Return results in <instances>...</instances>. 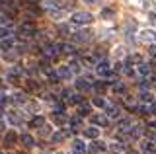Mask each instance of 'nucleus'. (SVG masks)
Here are the masks:
<instances>
[{
	"label": "nucleus",
	"mask_w": 156,
	"mask_h": 154,
	"mask_svg": "<svg viewBox=\"0 0 156 154\" xmlns=\"http://www.w3.org/2000/svg\"><path fill=\"white\" fill-rule=\"evenodd\" d=\"M6 37H10V30L4 26H0V39H6Z\"/></svg>",
	"instance_id": "nucleus-29"
},
{
	"label": "nucleus",
	"mask_w": 156,
	"mask_h": 154,
	"mask_svg": "<svg viewBox=\"0 0 156 154\" xmlns=\"http://www.w3.org/2000/svg\"><path fill=\"white\" fill-rule=\"evenodd\" d=\"M105 150H107V146H105V142H101V141H96L92 144V152H105Z\"/></svg>",
	"instance_id": "nucleus-16"
},
{
	"label": "nucleus",
	"mask_w": 156,
	"mask_h": 154,
	"mask_svg": "<svg viewBox=\"0 0 156 154\" xmlns=\"http://www.w3.org/2000/svg\"><path fill=\"white\" fill-rule=\"evenodd\" d=\"M55 123H57V125H62V123H65V117H62V113H57V115H55Z\"/></svg>",
	"instance_id": "nucleus-33"
},
{
	"label": "nucleus",
	"mask_w": 156,
	"mask_h": 154,
	"mask_svg": "<svg viewBox=\"0 0 156 154\" xmlns=\"http://www.w3.org/2000/svg\"><path fill=\"white\" fill-rule=\"evenodd\" d=\"M65 111V105L62 103H55V113H62Z\"/></svg>",
	"instance_id": "nucleus-34"
},
{
	"label": "nucleus",
	"mask_w": 156,
	"mask_h": 154,
	"mask_svg": "<svg viewBox=\"0 0 156 154\" xmlns=\"http://www.w3.org/2000/svg\"><path fill=\"white\" fill-rule=\"evenodd\" d=\"M0 154H2V152H0Z\"/></svg>",
	"instance_id": "nucleus-52"
},
{
	"label": "nucleus",
	"mask_w": 156,
	"mask_h": 154,
	"mask_svg": "<svg viewBox=\"0 0 156 154\" xmlns=\"http://www.w3.org/2000/svg\"><path fill=\"white\" fill-rule=\"evenodd\" d=\"M101 16H104V18H111V16H113V10H109V8H104V10H101Z\"/></svg>",
	"instance_id": "nucleus-31"
},
{
	"label": "nucleus",
	"mask_w": 156,
	"mask_h": 154,
	"mask_svg": "<svg viewBox=\"0 0 156 154\" xmlns=\"http://www.w3.org/2000/svg\"><path fill=\"white\" fill-rule=\"evenodd\" d=\"M8 119H10V121H12L14 125H20V117H18V115L14 113V111H10V113H8Z\"/></svg>",
	"instance_id": "nucleus-30"
},
{
	"label": "nucleus",
	"mask_w": 156,
	"mask_h": 154,
	"mask_svg": "<svg viewBox=\"0 0 156 154\" xmlns=\"http://www.w3.org/2000/svg\"><path fill=\"white\" fill-rule=\"evenodd\" d=\"M70 68H72V70H74V72H78V70H80V66H78V65H76V62H72V65H70Z\"/></svg>",
	"instance_id": "nucleus-40"
},
{
	"label": "nucleus",
	"mask_w": 156,
	"mask_h": 154,
	"mask_svg": "<svg viewBox=\"0 0 156 154\" xmlns=\"http://www.w3.org/2000/svg\"><path fill=\"white\" fill-rule=\"evenodd\" d=\"M127 154H139V152H135V150H129V152H127Z\"/></svg>",
	"instance_id": "nucleus-45"
},
{
	"label": "nucleus",
	"mask_w": 156,
	"mask_h": 154,
	"mask_svg": "<svg viewBox=\"0 0 156 154\" xmlns=\"http://www.w3.org/2000/svg\"><path fill=\"white\" fill-rule=\"evenodd\" d=\"M27 88L31 90V92H35V90H39V84H35L33 80H29V82H27Z\"/></svg>",
	"instance_id": "nucleus-32"
},
{
	"label": "nucleus",
	"mask_w": 156,
	"mask_h": 154,
	"mask_svg": "<svg viewBox=\"0 0 156 154\" xmlns=\"http://www.w3.org/2000/svg\"><path fill=\"white\" fill-rule=\"evenodd\" d=\"M105 111H107L109 117H117V115H119V107H117V105H107Z\"/></svg>",
	"instance_id": "nucleus-21"
},
{
	"label": "nucleus",
	"mask_w": 156,
	"mask_h": 154,
	"mask_svg": "<svg viewBox=\"0 0 156 154\" xmlns=\"http://www.w3.org/2000/svg\"><path fill=\"white\" fill-rule=\"evenodd\" d=\"M65 137H66V133H55L53 135V142H62Z\"/></svg>",
	"instance_id": "nucleus-26"
},
{
	"label": "nucleus",
	"mask_w": 156,
	"mask_h": 154,
	"mask_svg": "<svg viewBox=\"0 0 156 154\" xmlns=\"http://www.w3.org/2000/svg\"><path fill=\"white\" fill-rule=\"evenodd\" d=\"M143 39L144 41H150V43H156V31H152V30L143 31Z\"/></svg>",
	"instance_id": "nucleus-15"
},
{
	"label": "nucleus",
	"mask_w": 156,
	"mask_h": 154,
	"mask_svg": "<svg viewBox=\"0 0 156 154\" xmlns=\"http://www.w3.org/2000/svg\"><path fill=\"white\" fill-rule=\"evenodd\" d=\"M58 31H61V33H70V30H68L66 26H58Z\"/></svg>",
	"instance_id": "nucleus-37"
},
{
	"label": "nucleus",
	"mask_w": 156,
	"mask_h": 154,
	"mask_svg": "<svg viewBox=\"0 0 156 154\" xmlns=\"http://www.w3.org/2000/svg\"><path fill=\"white\" fill-rule=\"evenodd\" d=\"M139 72H140L143 76H148V74H150V66H148V65H139Z\"/></svg>",
	"instance_id": "nucleus-24"
},
{
	"label": "nucleus",
	"mask_w": 156,
	"mask_h": 154,
	"mask_svg": "<svg viewBox=\"0 0 156 154\" xmlns=\"http://www.w3.org/2000/svg\"><path fill=\"white\" fill-rule=\"evenodd\" d=\"M14 103H16V105H23V103H26V94H22V92L14 94Z\"/></svg>",
	"instance_id": "nucleus-20"
},
{
	"label": "nucleus",
	"mask_w": 156,
	"mask_h": 154,
	"mask_svg": "<svg viewBox=\"0 0 156 154\" xmlns=\"http://www.w3.org/2000/svg\"><path fill=\"white\" fill-rule=\"evenodd\" d=\"M20 154H22V152H20Z\"/></svg>",
	"instance_id": "nucleus-51"
},
{
	"label": "nucleus",
	"mask_w": 156,
	"mask_h": 154,
	"mask_svg": "<svg viewBox=\"0 0 156 154\" xmlns=\"http://www.w3.org/2000/svg\"><path fill=\"white\" fill-rule=\"evenodd\" d=\"M10 102H14L10 96H6V94H0V105H6V103H10Z\"/></svg>",
	"instance_id": "nucleus-28"
},
{
	"label": "nucleus",
	"mask_w": 156,
	"mask_h": 154,
	"mask_svg": "<svg viewBox=\"0 0 156 154\" xmlns=\"http://www.w3.org/2000/svg\"><path fill=\"white\" fill-rule=\"evenodd\" d=\"M55 154H62V152H55Z\"/></svg>",
	"instance_id": "nucleus-49"
},
{
	"label": "nucleus",
	"mask_w": 156,
	"mask_h": 154,
	"mask_svg": "<svg viewBox=\"0 0 156 154\" xmlns=\"http://www.w3.org/2000/svg\"><path fill=\"white\" fill-rule=\"evenodd\" d=\"M58 53H62V55H72V53H74V47L68 45V43H58Z\"/></svg>",
	"instance_id": "nucleus-10"
},
{
	"label": "nucleus",
	"mask_w": 156,
	"mask_h": 154,
	"mask_svg": "<svg viewBox=\"0 0 156 154\" xmlns=\"http://www.w3.org/2000/svg\"><path fill=\"white\" fill-rule=\"evenodd\" d=\"M94 88L98 90V92H104V90H105V84H104V82H98V84L94 86Z\"/></svg>",
	"instance_id": "nucleus-35"
},
{
	"label": "nucleus",
	"mask_w": 156,
	"mask_h": 154,
	"mask_svg": "<svg viewBox=\"0 0 156 154\" xmlns=\"http://www.w3.org/2000/svg\"><path fill=\"white\" fill-rule=\"evenodd\" d=\"M29 127H31V129H43V127H45V119H43V117H33L31 119V121H29Z\"/></svg>",
	"instance_id": "nucleus-11"
},
{
	"label": "nucleus",
	"mask_w": 156,
	"mask_h": 154,
	"mask_svg": "<svg viewBox=\"0 0 156 154\" xmlns=\"http://www.w3.org/2000/svg\"><path fill=\"white\" fill-rule=\"evenodd\" d=\"M33 2H35V0H33ZM37 2H39V0H37Z\"/></svg>",
	"instance_id": "nucleus-50"
},
{
	"label": "nucleus",
	"mask_w": 156,
	"mask_h": 154,
	"mask_svg": "<svg viewBox=\"0 0 156 154\" xmlns=\"http://www.w3.org/2000/svg\"><path fill=\"white\" fill-rule=\"evenodd\" d=\"M98 135H100V129H96V127L84 129V137H86V138H98Z\"/></svg>",
	"instance_id": "nucleus-12"
},
{
	"label": "nucleus",
	"mask_w": 156,
	"mask_h": 154,
	"mask_svg": "<svg viewBox=\"0 0 156 154\" xmlns=\"http://www.w3.org/2000/svg\"><path fill=\"white\" fill-rule=\"evenodd\" d=\"M113 92H117V94H123L125 92V86L119 82V80H113Z\"/></svg>",
	"instance_id": "nucleus-23"
},
{
	"label": "nucleus",
	"mask_w": 156,
	"mask_h": 154,
	"mask_svg": "<svg viewBox=\"0 0 156 154\" xmlns=\"http://www.w3.org/2000/svg\"><path fill=\"white\" fill-rule=\"evenodd\" d=\"M74 23H80V26H84V23H92L94 22V16H92L90 12H74L70 18Z\"/></svg>",
	"instance_id": "nucleus-1"
},
{
	"label": "nucleus",
	"mask_w": 156,
	"mask_h": 154,
	"mask_svg": "<svg viewBox=\"0 0 156 154\" xmlns=\"http://www.w3.org/2000/svg\"><path fill=\"white\" fill-rule=\"evenodd\" d=\"M2 115H4V111H2V105H0V117H2Z\"/></svg>",
	"instance_id": "nucleus-46"
},
{
	"label": "nucleus",
	"mask_w": 156,
	"mask_h": 154,
	"mask_svg": "<svg viewBox=\"0 0 156 154\" xmlns=\"http://www.w3.org/2000/svg\"><path fill=\"white\" fill-rule=\"evenodd\" d=\"M72 150H74V154H86V144H84V141H80V138H76L74 142H72Z\"/></svg>",
	"instance_id": "nucleus-4"
},
{
	"label": "nucleus",
	"mask_w": 156,
	"mask_h": 154,
	"mask_svg": "<svg viewBox=\"0 0 156 154\" xmlns=\"http://www.w3.org/2000/svg\"><path fill=\"white\" fill-rule=\"evenodd\" d=\"M92 123H94V125H100V127H105V125L107 123H109V121H107V117H105V115H92Z\"/></svg>",
	"instance_id": "nucleus-6"
},
{
	"label": "nucleus",
	"mask_w": 156,
	"mask_h": 154,
	"mask_svg": "<svg viewBox=\"0 0 156 154\" xmlns=\"http://www.w3.org/2000/svg\"><path fill=\"white\" fill-rule=\"evenodd\" d=\"M148 127H152V129H156V121H150V123H148Z\"/></svg>",
	"instance_id": "nucleus-44"
},
{
	"label": "nucleus",
	"mask_w": 156,
	"mask_h": 154,
	"mask_svg": "<svg viewBox=\"0 0 156 154\" xmlns=\"http://www.w3.org/2000/svg\"><path fill=\"white\" fill-rule=\"evenodd\" d=\"M140 148H143V154H156L152 142H143V146H140Z\"/></svg>",
	"instance_id": "nucleus-19"
},
{
	"label": "nucleus",
	"mask_w": 156,
	"mask_h": 154,
	"mask_svg": "<svg viewBox=\"0 0 156 154\" xmlns=\"http://www.w3.org/2000/svg\"><path fill=\"white\" fill-rule=\"evenodd\" d=\"M62 98L68 100V98H70V92H68V90H62Z\"/></svg>",
	"instance_id": "nucleus-42"
},
{
	"label": "nucleus",
	"mask_w": 156,
	"mask_h": 154,
	"mask_svg": "<svg viewBox=\"0 0 156 154\" xmlns=\"http://www.w3.org/2000/svg\"><path fill=\"white\" fill-rule=\"evenodd\" d=\"M140 102H144V103H152V96H150L148 92H143V94H140Z\"/></svg>",
	"instance_id": "nucleus-25"
},
{
	"label": "nucleus",
	"mask_w": 156,
	"mask_h": 154,
	"mask_svg": "<svg viewBox=\"0 0 156 154\" xmlns=\"http://www.w3.org/2000/svg\"><path fill=\"white\" fill-rule=\"evenodd\" d=\"M58 76H61V80H68V78H72V74H74V70L72 68H68V66H58Z\"/></svg>",
	"instance_id": "nucleus-5"
},
{
	"label": "nucleus",
	"mask_w": 156,
	"mask_h": 154,
	"mask_svg": "<svg viewBox=\"0 0 156 154\" xmlns=\"http://www.w3.org/2000/svg\"><path fill=\"white\" fill-rule=\"evenodd\" d=\"M16 141H18V135L14 133V131H8L6 135H4V142H6L8 146H12V144H16Z\"/></svg>",
	"instance_id": "nucleus-9"
},
{
	"label": "nucleus",
	"mask_w": 156,
	"mask_h": 154,
	"mask_svg": "<svg viewBox=\"0 0 156 154\" xmlns=\"http://www.w3.org/2000/svg\"><path fill=\"white\" fill-rule=\"evenodd\" d=\"M58 51V45H53V43H47L45 47H43V53H45L47 57H55Z\"/></svg>",
	"instance_id": "nucleus-8"
},
{
	"label": "nucleus",
	"mask_w": 156,
	"mask_h": 154,
	"mask_svg": "<svg viewBox=\"0 0 156 154\" xmlns=\"http://www.w3.org/2000/svg\"><path fill=\"white\" fill-rule=\"evenodd\" d=\"M148 53H150V57H156V45H152V47H150V49H148Z\"/></svg>",
	"instance_id": "nucleus-39"
},
{
	"label": "nucleus",
	"mask_w": 156,
	"mask_h": 154,
	"mask_svg": "<svg viewBox=\"0 0 156 154\" xmlns=\"http://www.w3.org/2000/svg\"><path fill=\"white\" fill-rule=\"evenodd\" d=\"M150 22H154V23H156V12L150 14Z\"/></svg>",
	"instance_id": "nucleus-43"
},
{
	"label": "nucleus",
	"mask_w": 156,
	"mask_h": 154,
	"mask_svg": "<svg viewBox=\"0 0 156 154\" xmlns=\"http://www.w3.org/2000/svg\"><path fill=\"white\" fill-rule=\"evenodd\" d=\"M20 35H23V37H33V35H37V27H35V23H31V22H23L22 26H20Z\"/></svg>",
	"instance_id": "nucleus-2"
},
{
	"label": "nucleus",
	"mask_w": 156,
	"mask_h": 154,
	"mask_svg": "<svg viewBox=\"0 0 156 154\" xmlns=\"http://www.w3.org/2000/svg\"><path fill=\"white\" fill-rule=\"evenodd\" d=\"M86 2H98V0H86Z\"/></svg>",
	"instance_id": "nucleus-48"
},
{
	"label": "nucleus",
	"mask_w": 156,
	"mask_h": 154,
	"mask_svg": "<svg viewBox=\"0 0 156 154\" xmlns=\"http://www.w3.org/2000/svg\"><path fill=\"white\" fill-rule=\"evenodd\" d=\"M148 80H140V90H144V88H148Z\"/></svg>",
	"instance_id": "nucleus-38"
},
{
	"label": "nucleus",
	"mask_w": 156,
	"mask_h": 154,
	"mask_svg": "<svg viewBox=\"0 0 156 154\" xmlns=\"http://www.w3.org/2000/svg\"><path fill=\"white\" fill-rule=\"evenodd\" d=\"M150 113H156V102L150 103Z\"/></svg>",
	"instance_id": "nucleus-41"
},
{
	"label": "nucleus",
	"mask_w": 156,
	"mask_h": 154,
	"mask_svg": "<svg viewBox=\"0 0 156 154\" xmlns=\"http://www.w3.org/2000/svg\"><path fill=\"white\" fill-rule=\"evenodd\" d=\"M20 141H22L23 144H26L27 148H31L33 144H35V138H33L31 135H22V137H20Z\"/></svg>",
	"instance_id": "nucleus-14"
},
{
	"label": "nucleus",
	"mask_w": 156,
	"mask_h": 154,
	"mask_svg": "<svg viewBox=\"0 0 156 154\" xmlns=\"http://www.w3.org/2000/svg\"><path fill=\"white\" fill-rule=\"evenodd\" d=\"M90 111H92V107L88 103H84V105H80V107H78V115H80V117H84V115H90Z\"/></svg>",
	"instance_id": "nucleus-22"
},
{
	"label": "nucleus",
	"mask_w": 156,
	"mask_h": 154,
	"mask_svg": "<svg viewBox=\"0 0 156 154\" xmlns=\"http://www.w3.org/2000/svg\"><path fill=\"white\" fill-rule=\"evenodd\" d=\"M90 35H92L90 31H78V33H74V41L86 43V41H90Z\"/></svg>",
	"instance_id": "nucleus-7"
},
{
	"label": "nucleus",
	"mask_w": 156,
	"mask_h": 154,
	"mask_svg": "<svg viewBox=\"0 0 156 154\" xmlns=\"http://www.w3.org/2000/svg\"><path fill=\"white\" fill-rule=\"evenodd\" d=\"M68 123H70L72 131H80V129H82V121H80V117H72Z\"/></svg>",
	"instance_id": "nucleus-18"
},
{
	"label": "nucleus",
	"mask_w": 156,
	"mask_h": 154,
	"mask_svg": "<svg viewBox=\"0 0 156 154\" xmlns=\"http://www.w3.org/2000/svg\"><path fill=\"white\" fill-rule=\"evenodd\" d=\"M12 47H14V41L10 39V37H6V39H2V41H0V51H4V53H6V51L12 49Z\"/></svg>",
	"instance_id": "nucleus-13"
},
{
	"label": "nucleus",
	"mask_w": 156,
	"mask_h": 154,
	"mask_svg": "<svg viewBox=\"0 0 156 154\" xmlns=\"http://www.w3.org/2000/svg\"><path fill=\"white\" fill-rule=\"evenodd\" d=\"M76 88H78V90H90L92 84L88 82L86 78H78V80H76Z\"/></svg>",
	"instance_id": "nucleus-17"
},
{
	"label": "nucleus",
	"mask_w": 156,
	"mask_h": 154,
	"mask_svg": "<svg viewBox=\"0 0 156 154\" xmlns=\"http://www.w3.org/2000/svg\"><path fill=\"white\" fill-rule=\"evenodd\" d=\"M70 102H74V103H82V96H80V94H78V96H74V98H72Z\"/></svg>",
	"instance_id": "nucleus-36"
},
{
	"label": "nucleus",
	"mask_w": 156,
	"mask_h": 154,
	"mask_svg": "<svg viewBox=\"0 0 156 154\" xmlns=\"http://www.w3.org/2000/svg\"><path fill=\"white\" fill-rule=\"evenodd\" d=\"M94 105H96V107H107V105H105V100L100 98V96H98V98H94Z\"/></svg>",
	"instance_id": "nucleus-27"
},
{
	"label": "nucleus",
	"mask_w": 156,
	"mask_h": 154,
	"mask_svg": "<svg viewBox=\"0 0 156 154\" xmlns=\"http://www.w3.org/2000/svg\"><path fill=\"white\" fill-rule=\"evenodd\" d=\"M2 129H4V123H2V121H0V131H2Z\"/></svg>",
	"instance_id": "nucleus-47"
},
{
	"label": "nucleus",
	"mask_w": 156,
	"mask_h": 154,
	"mask_svg": "<svg viewBox=\"0 0 156 154\" xmlns=\"http://www.w3.org/2000/svg\"><path fill=\"white\" fill-rule=\"evenodd\" d=\"M96 72L100 76H109L113 70H111V66H109L107 61H100V62H96Z\"/></svg>",
	"instance_id": "nucleus-3"
}]
</instances>
